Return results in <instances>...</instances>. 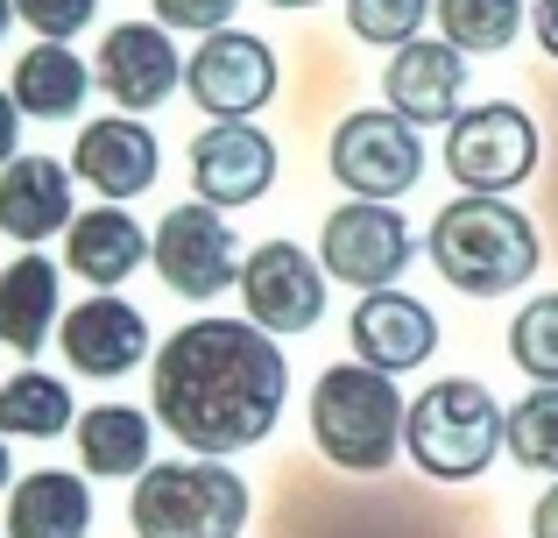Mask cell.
Masks as SVG:
<instances>
[{
	"label": "cell",
	"instance_id": "cell-27",
	"mask_svg": "<svg viewBox=\"0 0 558 538\" xmlns=\"http://www.w3.org/2000/svg\"><path fill=\"white\" fill-rule=\"evenodd\" d=\"M509 361H517L531 383H558V290L531 298L509 319Z\"/></svg>",
	"mask_w": 558,
	"mask_h": 538
},
{
	"label": "cell",
	"instance_id": "cell-11",
	"mask_svg": "<svg viewBox=\"0 0 558 538\" xmlns=\"http://www.w3.org/2000/svg\"><path fill=\"white\" fill-rule=\"evenodd\" d=\"M241 304L247 319H255L262 333H276V340H290V333H312L318 319H326V263L318 255H304L298 241H255V249L241 255Z\"/></svg>",
	"mask_w": 558,
	"mask_h": 538
},
{
	"label": "cell",
	"instance_id": "cell-31",
	"mask_svg": "<svg viewBox=\"0 0 558 538\" xmlns=\"http://www.w3.org/2000/svg\"><path fill=\"white\" fill-rule=\"evenodd\" d=\"M22 121H28V113L14 107V93L0 85V164H14V142H22Z\"/></svg>",
	"mask_w": 558,
	"mask_h": 538
},
{
	"label": "cell",
	"instance_id": "cell-35",
	"mask_svg": "<svg viewBox=\"0 0 558 538\" xmlns=\"http://www.w3.org/2000/svg\"><path fill=\"white\" fill-rule=\"evenodd\" d=\"M8 28H14V0H0V43H8Z\"/></svg>",
	"mask_w": 558,
	"mask_h": 538
},
{
	"label": "cell",
	"instance_id": "cell-17",
	"mask_svg": "<svg viewBox=\"0 0 558 538\" xmlns=\"http://www.w3.org/2000/svg\"><path fill=\"white\" fill-rule=\"evenodd\" d=\"M460 93H466V50H452L446 36L424 43L410 36L403 50H389V71H381V99H389L403 121L417 128H446L460 113Z\"/></svg>",
	"mask_w": 558,
	"mask_h": 538
},
{
	"label": "cell",
	"instance_id": "cell-22",
	"mask_svg": "<svg viewBox=\"0 0 558 538\" xmlns=\"http://www.w3.org/2000/svg\"><path fill=\"white\" fill-rule=\"evenodd\" d=\"M93 64L85 57H71V43H28L22 57H14V79H8V93H14V107L28 113V121H71V113L85 107V93H93Z\"/></svg>",
	"mask_w": 558,
	"mask_h": 538
},
{
	"label": "cell",
	"instance_id": "cell-24",
	"mask_svg": "<svg viewBox=\"0 0 558 538\" xmlns=\"http://www.w3.org/2000/svg\"><path fill=\"white\" fill-rule=\"evenodd\" d=\"M78 426V404H71V383L50 369H14L0 383V432L8 440H57V432Z\"/></svg>",
	"mask_w": 558,
	"mask_h": 538
},
{
	"label": "cell",
	"instance_id": "cell-6",
	"mask_svg": "<svg viewBox=\"0 0 558 538\" xmlns=\"http://www.w3.org/2000/svg\"><path fill=\"white\" fill-rule=\"evenodd\" d=\"M446 170L460 192H517L537 170V121L517 99H481L446 121Z\"/></svg>",
	"mask_w": 558,
	"mask_h": 538
},
{
	"label": "cell",
	"instance_id": "cell-7",
	"mask_svg": "<svg viewBox=\"0 0 558 538\" xmlns=\"http://www.w3.org/2000/svg\"><path fill=\"white\" fill-rule=\"evenodd\" d=\"M318 263L347 290H389L396 276L417 263V235L396 213V199H347L318 227Z\"/></svg>",
	"mask_w": 558,
	"mask_h": 538
},
{
	"label": "cell",
	"instance_id": "cell-36",
	"mask_svg": "<svg viewBox=\"0 0 558 538\" xmlns=\"http://www.w3.org/2000/svg\"><path fill=\"white\" fill-rule=\"evenodd\" d=\"M269 8H318V0H269Z\"/></svg>",
	"mask_w": 558,
	"mask_h": 538
},
{
	"label": "cell",
	"instance_id": "cell-9",
	"mask_svg": "<svg viewBox=\"0 0 558 538\" xmlns=\"http://www.w3.org/2000/svg\"><path fill=\"white\" fill-rule=\"evenodd\" d=\"M241 255H247V249L233 241L227 213L205 206V199H191V206H170L163 220H156V235H149V263H156V276H163L178 298H191V304L219 298V290L241 276Z\"/></svg>",
	"mask_w": 558,
	"mask_h": 538
},
{
	"label": "cell",
	"instance_id": "cell-16",
	"mask_svg": "<svg viewBox=\"0 0 558 538\" xmlns=\"http://www.w3.org/2000/svg\"><path fill=\"white\" fill-rule=\"evenodd\" d=\"M347 340H354V361H368V369H417V361L438 355V312L432 304H417L410 290H361V304L347 312Z\"/></svg>",
	"mask_w": 558,
	"mask_h": 538
},
{
	"label": "cell",
	"instance_id": "cell-28",
	"mask_svg": "<svg viewBox=\"0 0 558 538\" xmlns=\"http://www.w3.org/2000/svg\"><path fill=\"white\" fill-rule=\"evenodd\" d=\"M432 22V0H347V28L375 50H403Z\"/></svg>",
	"mask_w": 558,
	"mask_h": 538
},
{
	"label": "cell",
	"instance_id": "cell-13",
	"mask_svg": "<svg viewBox=\"0 0 558 538\" xmlns=\"http://www.w3.org/2000/svg\"><path fill=\"white\" fill-rule=\"evenodd\" d=\"M93 79L113 93L121 113H149L178 93L184 64H178V36L163 22H113L99 36V57H93Z\"/></svg>",
	"mask_w": 558,
	"mask_h": 538
},
{
	"label": "cell",
	"instance_id": "cell-25",
	"mask_svg": "<svg viewBox=\"0 0 558 538\" xmlns=\"http://www.w3.org/2000/svg\"><path fill=\"white\" fill-rule=\"evenodd\" d=\"M432 22H438V36H446L452 50L495 57V50H509V43L523 36L531 8H523V0H432Z\"/></svg>",
	"mask_w": 558,
	"mask_h": 538
},
{
	"label": "cell",
	"instance_id": "cell-33",
	"mask_svg": "<svg viewBox=\"0 0 558 538\" xmlns=\"http://www.w3.org/2000/svg\"><path fill=\"white\" fill-rule=\"evenodd\" d=\"M531 28H537V43H545V57H558V0H537Z\"/></svg>",
	"mask_w": 558,
	"mask_h": 538
},
{
	"label": "cell",
	"instance_id": "cell-19",
	"mask_svg": "<svg viewBox=\"0 0 558 538\" xmlns=\"http://www.w3.org/2000/svg\"><path fill=\"white\" fill-rule=\"evenodd\" d=\"M71 227V164L57 156H14L0 164V235L36 249Z\"/></svg>",
	"mask_w": 558,
	"mask_h": 538
},
{
	"label": "cell",
	"instance_id": "cell-21",
	"mask_svg": "<svg viewBox=\"0 0 558 538\" xmlns=\"http://www.w3.org/2000/svg\"><path fill=\"white\" fill-rule=\"evenodd\" d=\"M93 531V489L85 475L36 468L8 489V538H85Z\"/></svg>",
	"mask_w": 558,
	"mask_h": 538
},
{
	"label": "cell",
	"instance_id": "cell-20",
	"mask_svg": "<svg viewBox=\"0 0 558 538\" xmlns=\"http://www.w3.org/2000/svg\"><path fill=\"white\" fill-rule=\"evenodd\" d=\"M64 319V284L50 255H14L0 270V347L8 355H43Z\"/></svg>",
	"mask_w": 558,
	"mask_h": 538
},
{
	"label": "cell",
	"instance_id": "cell-34",
	"mask_svg": "<svg viewBox=\"0 0 558 538\" xmlns=\"http://www.w3.org/2000/svg\"><path fill=\"white\" fill-rule=\"evenodd\" d=\"M0 489H14V461H8V432H0Z\"/></svg>",
	"mask_w": 558,
	"mask_h": 538
},
{
	"label": "cell",
	"instance_id": "cell-1",
	"mask_svg": "<svg viewBox=\"0 0 558 538\" xmlns=\"http://www.w3.org/2000/svg\"><path fill=\"white\" fill-rule=\"evenodd\" d=\"M290 397L283 340L255 319H191L149 361V411L191 454H247L276 432Z\"/></svg>",
	"mask_w": 558,
	"mask_h": 538
},
{
	"label": "cell",
	"instance_id": "cell-4",
	"mask_svg": "<svg viewBox=\"0 0 558 538\" xmlns=\"http://www.w3.org/2000/svg\"><path fill=\"white\" fill-rule=\"evenodd\" d=\"M502 426H509V411L495 404V390L481 375H438L403 411V454L432 482H474L502 454Z\"/></svg>",
	"mask_w": 558,
	"mask_h": 538
},
{
	"label": "cell",
	"instance_id": "cell-23",
	"mask_svg": "<svg viewBox=\"0 0 558 538\" xmlns=\"http://www.w3.org/2000/svg\"><path fill=\"white\" fill-rule=\"evenodd\" d=\"M71 440H78V468L85 475L121 482V475H142V468H149L156 411H135V404H93V411H78Z\"/></svg>",
	"mask_w": 558,
	"mask_h": 538
},
{
	"label": "cell",
	"instance_id": "cell-2",
	"mask_svg": "<svg viewBox=\"0 0 558 538\" xmlns=\"http://www.w3.org/2000/svg\"><path fill=\"white\" fill-rule=\"evenodd\" d=\"M424 255L460 298H509L545 263L531 213L509 206L502 192H460L452 206H438L424 227Z\"/></svg>",
	"mask_w": 558,
	"mask_h": 538
},
{
	"label": "cell",
	"instance_id": "cell-14",
	"mask_svg": "<svg viewBox=\"0 0 558 538\" xmlns=\"http://www.w3.org/2000/svg\"><path fill=\"white\" fill-rule=\"evenodd\" d=\"M156 170H163V150H156L142 113H99V121H85L78 142H71V178H78L85 192L113 199V206L149 192Z\"/></svg>",
	"mask_w": 558,
	"mask_h": 538
},
{
	"label": "cell",
	"instance_id": "cell-18",
	"mask_svg": "<svg viewBox=\"0 0 558 538\" xmlns=\"http://www.w3.org/2000/svg\"><path fill=\"white\" fill-rule=\"evenodd\" d=\"M142 263H149V227L128 206L107 199L93 213H71V227H64V270L71 276H85L93 290H121Z\"/></svg>",
	"mask_w": 558,
	"mask_h": 538
},
{
	"label": "cell",
	"instance_id": "cell-15",
	"mask_svg": "<svg viewBox=\"0 0 558 538\" xmlns=\"http://www.w3.org/2000/svg\"><path fill=\"white\" fill-rule=\"evenodd\" d=\"M57 347H64V361L78 375L113 383V375L149 361V319H142V304L113 298V290H93L85 304H71V312L57 319Z\"/></svg>",
	"mask_w": 558,
	"mask_h": 538
},
{
	"label": "cell",
	"instance_id": "cell-3",
	"mask_svg": "<svg viewBox=\"0 0 558 538\" xmlns=\"http://www.w3.org/2000/svg\"><path fill=\"white\" fill-rule=\"evenodd\" d=\"M312 440L340 475H389L403 454V390L389 369L368 361H332L312 383Z\"/></svg>",
	"mask_w": 558,
	"mask_h": 538
},
{
	"label": "cell",
	"instance_id": "cell-30",
	"mask_svg": "<svg viewBox=\"0 0 558 538\" xmlns=\"http://www.w3.org/2000/svg\"><path fill=\"white\" fill-rule=\"evenodd\" d=\"M156 8V22L163 28H184V36H213V28H227L233 22V8L241 0H149Z\"/></svg>",
	"mask_w": 558,
	"mask_h": 538
},
{
	"label": "cell",
	"instance_id": "cell-26",
	"mask_svg": "<svg viewBox=\"0 0 558 538\" xmlns=\"http://www.w3.org/2000/svg\"><path fill=\"white\" fill-rule=\"evenodd\" d=\"M502 446L517 454V468L558 475V383H537L531 397H517V411L502 426Z\"/></svg>",
	"mask_w": 558,
	"mask_h": 538
},
{
	"label": "cell",
	"instance_id": "cell-8",
	"mask_svg": "<svg viewBox=\"0 0 558 538\" xmlns=\"http://www.w3.org/2000/svg\"><path fill=\"white\" fill-rule=\"evenodd\" d=\"M326 164L354 199H403L424 178V142L417 121H403L396 107H361L340 113V128L326 135Z\"/></svg>",
	"mask_w": 558,
	"mask_h": 538
},
{
	"label": "cell",
	"instance_id": "cell-10",
	"mask_svg": "<svg viewBox=\"0 0 558 538\" xmlns=\"http://www.w3.org/2000/svg\"><path fill=\"white\" fill-rule=\"evenodd\" d=\"M276 79H283L276 50L262 36H247V28H233V22L213 28V36L184 57V93L198 99L213 121H255L276 99Z\"/></svg>",
	"mask_w": 558,
	"mask_h": 538
},
{
	"label": "cell",
	"instance_id": "cell-12",
	"mask_svg": "<svg viewBox=\"0 0 558 538\" xmlns=\"http://www.w3.org/2000/svg\"><path fill=\"white\" fill-rule=\"evenodd\" d=\"M276 164H283V156H276V142L262 135L255 121H213L184 156L191 192H198L205 206H219V213H241V206H255V199H269L276 192Z\"/></svg>",
	"mask_w": 558,
	"mask_h": 538
},
{
	"label": "cell",
	"instance_id": "cell-5",
	"mask_svg": "<svg viewBox=\"0 0 558 538\" xmlns=\"http://www.w3.org/2000/svg\"><path fill=\"white\" fill-rule=\"evenodd\" d=\"M135 538H233L247 525V482L213 454L149 461L128 497Z\"/></svg>",
	"mask_w": 558,
	"mask_h": 538
},
{
	"label": "cell",
	"instance_id": "cell-32",
	"mask_svg": "<svg viewBox=\"0 0 558 538\" xmlns=\"http://www.w3.org/2000/svg\"><path fill=\"white\" fill-rule=\"evenodd\" d=\"M531 538H558V475H551L545 497H537V511H531Z\"/></svg>",
	"mask_w": 558,
	"mask_h": 538
},
{
	"label": "cell",
	"instance_id": "cell-29",
	"mask_svg": "<svg viewBox=\"0 0 558 538\" xmlns=\"http://www.w3.org/2000/svg\"><path fill=\"white\" fill-rule=\"evenodd\" d=\"M14 22L50 36V43H71L78 28L99 22V0H14Z\"/></svg>",
	"mask_w": 558,
	"mask_h": 538
}]
</instances>
